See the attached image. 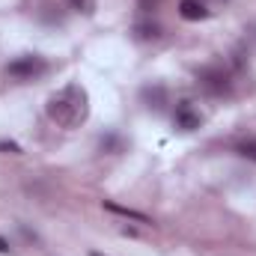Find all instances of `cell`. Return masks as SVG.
Listing matches in <instances>:
<instances>
[{"label": "cell", "instance_id": "obj_1", "mask_svg": "<svg viewBox=\"0 0 256 256\" xmlns=\"http://www.w3.org/2000/svg\"><path fill=\"white\" fill-rule=\"evenodd\" d=\"M48 116L60 128H78L90 120V96L80 84H68L48 98Z\"/></svg>", "mask_w": 256, "mask_h": 256}, {"label": "cell", "instance_id": "obj_2", "mask_svg": "<svg viewBox=\"0 0 256 256\" xmlns=\"http://www.w3.org/2000/svg\"><path fill=\"white\" fill-rule=\"evenodd\" d=\"M200 86L208 92V96H224V92H230V74L220 68V66H208V68H202L200 72Z\"/></svg>", "mask_w": 256, "mask_h": 256}, {"label": "cell", "instance_id": "obj_3", "mask_svg": "<svg viewBox=\"0 0 256 256\" xmlns=\"http://www.w3.org/2000/svg\"><path fill=\"white\" fill-rule=\"evenodd\" d=\"M6 72L12 78H18V80H33L36 74L45 72V60L36 57V54H24V57H18V60H12V63L6 66Z\"/></svg>", "mask_w": 256, "mask_h": 256}, {"label": "cell", "instance_id": "obj_4", "mask_svg": "<svg viewBox=\"0 0 256 256\" xmlns=\"http://www.w3.org/2000/svg\"><path fill=\"white\" fill-rule=\"evenodd\" d=\"M176 126L182 128V131H194V128L202 126V116L194 110L191 104H179L176 108Z\"/></svg>", "mask_w": 256, "mask_h": 256}, {"label": "cell", "instance_id": "obj_5", "mask_svg": "<svg viewBox=\"0 0 256 256\" xmlns=\"http://www.w3.org/2000/svg\"><path fill=\"white\" fill-rule=\"evenodd\" d=\"M179 15L185 21H202V18H208V6L202 0H182L179 3Z\"/></svg>", "mask_w": 256, "mask_h": 256}, {"label": "cell", "instance_id": "obj_6", "mask_svg": "<svg viewBox=\"0 0 256 256\" xmlns=\"http://www.w3.org/2000/svg\"><path fill=\"white\" fill-rule=\"evenodd\" d=\"M104 208H110V212H116V214H126V218H134V220H146V214L131 212V208H122V206H116V202H104Z\"/></svg>", "mask_w": 256, "mask_h": 256}, {"label": "cell", "instance_id": "obj_7", "mask_svg": "<svg viewBox=\"0 0 256 256\" xmlns=\"http://www.w3.org/2000/svg\"><path fill=\"white\" fill-rule=\"evenodd\" d=\"M68 3L84 15H92V9H96V0H68Z\"/></svg>", "mask_w": 256, "mask_h": 256}, {"label": "cell", "instance_id": "obj_8", "mask_svg": "<svg viewBox=\"0 0 256 256\" xmlns=\"http://www.w3.org/2000/svg\"><path fill=\"white\" fill-rule=\"evenodd\" d=\"M238 152H242L244 158L256 161V140H244V143H238Z\"/></svg>", "mask_w": 256, "mask_h": 256}, {"label": "cell", "instance_id": "obj_9", "mask_svg": "<svg viewBox=\"0 0 256 256\" xmlns=\"http://www.w3.org/2000/svg\"><path fill=\"white\" fill-rule=\"evenodd\" d=\"M158 3H161V0H140L143 9H158Z\"/></svg>", "mask_w": 256, "mask_h": 256}, {"label": "cell", "instance_id": "obj_10", "mask_svg": "<svg viewBox=\"0 0 256 256\" xmlns=\"http://www.w3.org/2000/svg\"><path fill=\"white\" fill-rule=\"evenodd\" d=\"M0 254H9V244H6L3 238H0Z\"/></svg>", "mask_w": 256, "mask_h": 256}, {"label": "cell", "instance_id": "obj_11", "mask_svg": "<svg viewBox=\"0 0 256 256\" xmlns=\"http://www.w3.org/2000/svg\"><path fill=\"white\" fill-rule=\"evenodd\" d=\"M92 256H102V254H92Z\"/></svg>", "mask_w": 256, "mask_h": 256}]
</instances>
